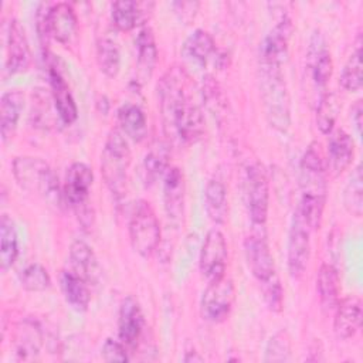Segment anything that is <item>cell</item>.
<instances>
[{"instance_id": "11", "label": "cell", "mask_w": 363, "mask_h": 363, "mask_svg": "<svg viewBox=\"0 0 363 363\" xmlns=\"http://www.w3.org/2000/svg\"><path fill=\"white\" fill-rule=\"evenodd\" d=\"M247 206L254 225H264L268 216V179L259 164H254L247 170L245 179Z\"/></svg>"}, {"instance_id": "20", "label": "cell", "mask_w": 363, "mask_h": 363, "mask_svg": "<svg viewBox=\"0 0 363 363\" xmlns=\"http://www.w3.org/2000/svg\"><path fill=\"white\" fill-rule=\"evenodd\" d=\"M69 264L71 271L85 279L88 284L98 281L101 268L95 252L82 240H75L69 247Z\"/></svg>"}, {"instance_id": "3", "label": "cell", "mask_w": 363, "mask_h": 363, "mask_svg": "<svg viewBox=\"0 0 363 363\" xmlns=\"http://www.w3.org/2000/svg\"><path fill=\"white\" fill-rule=\"evenodd\" d=\"M281 67L259 61V88L269 125L286 132L291 125V99Z\"/></svg>"}, {"instance_id": "41", "label": "cell", "mask_w": 363, "mask_h": 363, "mask_svg": "<svg viewBox=\"0 0 363 363\" xmlns=\"http://www.w3.org/2000/svg\"><path fill=\"white\" fill-rule=\"evenodd\" d=\"M50 9H51V6L41 4L38 7L37 16H35L37 33H38V37H40L43 44H47L50 37H51V33H50Z\"/></svg>"}, {"instance_id": "19", "label": "cell", "mask_w": 363, "mask_h": 363, "mask_svg": "<svg viewBox=\"0 0 363 363\" xmlns=\"http://www.w3.org/2000/svg\"><path fill=\"white\" fill-rule=\"evenodd\" d=\"M48 77H50L52 101H54L55 111H57L60 119L65 125H69V123L75 122V119L78 116V109H77V104H75V99H74V96L69 91L68 84L65 82L61 72L54 67L50 68Z\"/></svg>"}, {"instance_id": "21", "label": "cell", "mask_w": 363, "mask_h": 363, "mask_svg": "<svg viewBox=\"0 0 363 363\" xmlns=\"http://www.w3.org/2000/svg\"><path fill=\"white\" fill-rule=\"evenodd\" d=\"M78 23L68 3H57L50 9V33L61 44H69L77 34Z\"/></svg>"}, {"instance_id": "29", "label": "cell", "mask_w": 363, "mask_h": 363, "mask_svg": "<svg viewBox=\"0 0 363 363\" xmlns=\"http://www.w3.org/2000/svg\"><path fill=\"white\" fill-rule=\"evenodd\" d=\"M169 149L163 143H156L150 147L142 162V179L146 186L153 184L159 177L169 170Z\"/></svg>"}, {"instance_id": "38", "label": "cell", "mask_w": 363, "mask_h": 363, "mask_svg": "<svg viewBox=\"0 0 363 363\" xmlns=\"http://www.w3.org/2000/svg\"><path fill=\"white\" fill-rule=\"evenodd\" d=\"M291 357V337L286 330L274 333L265 347V362H286Z\"/></svg>"}, {"instance_id": "2", "label": "cell", "mask_w": 363, "mask_h": 363, "mask_svg": "<svg viewBox=\"0 0 363 363\" xmlns=\"http://www.w3.org/2000/svg\"><path fill=\"white\" fill-rule=\"evenodd\" d=\"M326 164L319 145L312 143L299 163L301 201L296 207L312 231L318 230L322 221L326 203Z\"/></svg>"}, {"instance_id": "5", "label": "cell", "mask_w": 363, "mask_h": 363, "mask_svg": "<svg viewBox=\"0 0 363 363\" xmlns=\"http://www.w3.org/2000/svg\"><path fill=\"white\" fill-rule=\"evenodd\" d=\"M130 166V149L126 138L118 129H112L105 140L101 155V172L106 187L115 197L126 191L128 170Z\"/></svg>"}, {"instance_id": "1", "label": "cell", "mask_w": 363, "mask_h": 363, "mask_svg": "<svg viewBox=\"0 0 363 363\" xmlns=\"http://www.w3.org/2000/svg\"><path fill=\"white\" fill-rule=\"evenodd\" d=\"M163 130L179 143H194L204 133V116L194 101L193 84L187 72L172 67L157 85Z\"/></svg>"}, {"instance_id": "15", "label": "cell", "mask_w": 363, "mask_h": 363, "mask_svg": "<svg viewBox=\"0 0 363 363\" xmlns=\"http://www.w3.org/2000/svg\"><path fill=\"white\" fill-rule=\"evenodd\" d=\"M186 183L183 172L179 167H169L163 176V204L167 218L179 224L184 216Z\"/></svg>"}, {"instance_id": "4", "label": "cell", "mask_w": 363, "mask_h": 363, "mask_svg": "<svg viewBox=\"0 0 363 363\" xmlns=\"http://www.w3.org/2000/svg\"><path fill=\"white\" fill-rule=\"evenodd\" d=\"M13 174L18 186L40 196L52 206L62 201V190L54 170L40 157L18 156L13 160Z\"/></svg>"}, {"instance_id": "26", "label": "cell", "mask_w": 363, "mask_h": 363, "mask_svg": "<svg viewBox=\"0 0 363 363\" xmlns=\"http://www.w3.org/2000/svg\"><path fill=\"white\" fill-rule=\"evenodd\" d=\"M61 289L65 301L78 312H84L88 309L91 301V292L88 288V282L69 271H62L60 277Z\"/></svg>"}, {"instance_id": "35", "label": "cell", "mask_w": 363, "mask_h": 363, "mask_svg": "<svg viewBox=\"0 0 363 363\" xmlns=\"http://www.w3.org/2000/svg\"><path fill=\"white\" fill-rule=\"evenodd\" d=\"M343 206L354 217H360L363 213V177L360 166L354 169L343 190Z\"/></svg>"}, {"instance_id": "6", "label": "cell", "mask_w": 363, "mask_h": 363, "mask_svg": "<svg viewBox=\"0 0 363 363\" xmlns=\"http://www.w3.org/2000/svg\"><path fill=\"white\" fill-rule=\"evenodd\" d=\"M129 238L132 248L143 258H149L160 242V225L152 206L139 200L129 218Z\"/></svg>"}, {"instance_id": "8", "label": "cell", "mask_w": 363, "mask_h": 363, "mask_svg": "<svg viewBox=\"0 0 363 363\" xmlns=\"http://www.w3.org/2000/svg\"><path fill=\"white\" fill-rule=\"evenodd\" d=\"M235 299V288L231 279L223 277L210 281L201 296V315L213 323L224 322L233 309Z\"/></svg>"}, {"instance_id": "34", "label": "cell", "mask_w": 363, "mask_h": 363, "mask_svg": "<svg viewBox=\"0 0 363 363\" xmlns=\"http://www.w3.org/2000/svg\"><path fill=\"white\" fill-rule=\"evenodd\" d=\"M339 111V99L333 92H325L319 98L316 105V125L322 133L329 135L333 130Z\"/></svg>"}, {"instance_id": "44", "label": "cell", "mask_w": 363, "mask_h": 363, "mask_svg": "<svg viewBox=\"0 0 363 363\" xmlns=\"http://www.w3.org/2000/svg\"><path fill=\"white\" fill-rule=\"evenodd\" d=\"M204 359L194 350H187L184 356V362H203Z\"/></svg>"}, {"instance_id": "12", "label": "cell", "mask_w": 363, "mask_h": 363, "mask_svg": "<svg viewBox=\"0 0 363 363\" xmlns=\"http://www.w3.org/2000/svg\"><path fill=\"white\" fill-rule=\"evenodd\" d=\"M92 182L94 173L88 164L81 162L72 163L65 173L62 184L64 200L75 210L86 206Z\"/></svg>"}, {"instance_id": "17", "label": "cell", "mask_w": 363, "mask_h": 363, "mask_svg": "<svg viewBox=\"0 0 363 363\" xmlns=\"http://www.w3.org/2000/svg\"><path fill=\"white\" fill-rule=\"evenodd\" d=\"M306 60H308V69L313 84L318 88H325L332 77L333 64H332V57L326 47V43L318 31H315L311 38Z\"/></svg>"}, {"instance_id": "30", "label": "cell", "mask_w": 363, "mask_h": 363, "mask_svg": "<svg viewBox=\"0 0 363 363\" xmlns=\"http://www.w3.org/2000/svg\"><path fill=\"white\" fill-rule=\"evenodd\" d=\"M18 255V240L13 220L3 214L0 220V268L6 272L16 262Z\"/></svg>"}, {"instance_id": "9", "label": "cell", "mask_w": 363, "mask_h": 363, "mask_svg": "<svg viewBox=\"0 0 363 363\" xmlns=\"http://www.w3.org/2000/svg\"><path fill=\"white\" fill-rule=\"evenodd\" d=\"M244 251L248 268L258 282H264L277 274L274 258L264 233V225H255V228L247 235L244 241Z\"/></svg>"}, {"instance_id": "22", "label": "cell", "mask_w": 363, "mask_h": 363, "mask_svg": "<svg viewBox=\"0 0 363 363\" xmlns=\"http://www.w3.org/2000/svg\"><path fill=\"white\" fill-rule=\"evenodd\" d=\"M43 346V332L40 326L26 319L20 322L14 333V347L16 353L23 360H33L38 356Z\"/></svg>"}, {"instance_id": "31", "label": "cell", "mask_w": 363, "mask_h": 363, "mask_svg": "<svg viewBox=\"0 0 363 363\" xmlns=\"http://www.w3.org/2000/svg\"><path fill=\"white\" fill-rule=\"evenodd\" d=\"M96 62L99 69L109 78L118 75L121 68V52L118 43L109 37L102 35L96 41Z\"/></svg>"}, {"instance_id": "23", "label": "cell", "mask_w": 363, "mask_h": 363, "mask_svg": "<svg viewBox=\"0 0 363 363\" xmlns=\"http://www.w3.org/2000/svg\"><path fill=\"white\" fill-rule=\"evenodd\" d=\"M136 67L140 79L146 81L152 77L157 62V47L155 34L150 27H143L136 37Z\"/></svg>"}, {"instance_id": "40", "label": "cell", "mask_w": 363, "mask_h": 363, "mask_svg": "<svg viewBox=\"0 0 363 363\" xmlns=\"http://www.w3.org/2000/svg\"><path fill=\"white\" fill-rule=\"evenodd\" d=\"M101 354L105 362H128L129 360L126 346L122 342L113 340L111 337H108L102 345Z\"/></svg>"}, {"instance_id": "42", "label": "cell", "mask_w": 363, "mask_h": 363, "mask_svg": "<svg viewBox=\"0 0 363 363\" xmlns=\"http://www.w3.org/2000/svg\"><path fill=\"white\" fill-rule=\"evenodd\" d=\"M199 3L197 1H174L173 7H174V13L179 16V18L182 21H184L186 24L194 18L197 10H199Z\"/></svg>"}, {"instance_id": "7", "label": "cell", "mask_w": 363, "mask_h": 363, "mask_svg": "<svg viewBox=\"0 0 363 363\" xmlns=\"http://www.w3.org/2000/svg\"><path fill=\"white\" fill-rule=\"evenodd\" d=\"M311 231L308 223L296 208L292 217L286 248L288 271L294 279H301L306 271L311 255Z\"/></svg>"}, {"instance_id": "27", "label": "cell", "mask_w": 363, "mask_h": 363, "mask_svg": "<svg viewBox=\"0 0 363 363\" xmlns=\"http://www.w3.org/2000/svg\"><path fill=\"white\" fill-rule=\"evenodd\" d=\"M204 207L208 218L216 224H224L228 214L227 189L223 182L211 179L204 189Z\"/></svg>"}, {"instance_id": "10", "label": "cell", "mask_w": 363, "mask_h": 363, "mask_svg": "<svg viewBox=\"0 0 363 363\" xmlns=\"http://www.w3.org/2000/svg\"><path fill=\"white\" fill-rule=\"evenodd\" d=\"M227 241L220 230H210L201 245L199 265L203 277L210 282L225 277L227 268Z\"/></svg>"}, {"instance_id": "16", "label": "cell", "mask_w": 363, "mask_h": 363, "mask_svg": "<svg viewBox=\"0 0 363 363\" xmlns=\"http://www.w3.org/2000/svg\"><path fill=\"white\" fill-rule=\"evenodd\" d=\"M326 172L333 177L342 174L352 163L354 155V143L349 133L343 129H336L329 133Z\"/></svg>"}, {"instance_id": "14", "label": "cell", "mask_w": 363, "mask_h": 363, "mask_svg": "<svg viewBox=\"0 0 363 363\" xmlns=\"http://www.w3.org/2000/svg\"><path fill=\"white\" fill-rule=\"evenodd\" d=\"M30 57V47L24 28L18 20L13 18L9 21L6 31V69L10 74L27 69Z\"/></svg>"}, {"instance_id": "36", "label": "cell", "mask_w": 363, "mask_h": 363, "mask_svg": "<svg viewBox=\"0 0 363 363\" xmlns=\"http://www.w3.org/2000/svg\"><path fill=\"white\" fill-rule=\"evenodd\" d=\"M111 17L115 27L121 31L132 30L139 17V6L130 0H119L115 1L111 7Z\"/></svg>"}, {"instance_id": "25", "label": "cell", "mask_w": 363, "mask_h": 363, "mask_svg": "<svg viewBox=\"0 0 363 363\" xmlns=\"http://www.w3.org/2000/svg\"><path fill=\"white\" fill-rule=\"evenodd\" d=\"M121 132L130 140L139 143L146 138L147 121L145 112L135 104H125L118 111Z\"/></svg>"}, {"instance_id": "28", "label": "cell", "mask_w": 363, "mask_h": 363, "mask_svg": "<svg viewBox=\"0 0 363 363\" xmlns=\"http://www.w3.org/2000/svg\"><path fill=\"white\" fill-rule=\"evenodd\" d=\"M316 289L325 311H333L339 302V275L332 264H322L316 277Z\"/></svg>"}, {"instance_id": "24", "label": "cell", "mask_w": 363, "mask_h": 363, "mask_svg": "<svg viewBox=\"0 0 363 363\" xmlns=\"http://www.w3.org/2000/svg\"><path fill=\"white\" fill-rule=\"evenodd\" d=\"M24 106L23 94L18 91H9L0 99V132L6 142L14 133L21 111Z\"/></svg>"}, {"instance_id": "18", "label": "cell", "mask_w": 363, "mask_h": 363, "mask_svg": "<svg viewBox=\"0 0 363 363\" xmlns=\"http://www.w3.org/2000/svg\"><path fill=\"white\" fill-rule=\"evenodd\" d=\"M333 319V330L339 339H350L360 329L362 302L356 296H347L337 302Z\"/></svg>"}, {"instance_id": "33", "label": "cell", "mask_w": 363, "mask_h": 363, "mask_svg": "<svg viewBox=\"0 0 363 363\" xmlns=\"http://www.w3.org/2000/svg\"><path fill=\"white\" fill-rule=\"evenodd\" d=\"M363 75H362V40L360 35L357 38L354 51L350 54L349 60L346 61L342 75H340V84L342 86L349 92H356L362 88Z\"/></svg>"}, {"instance_id": "37", "label": "cell", "mask_w": 363, "mask_h": 363, "mask_svg": "<svg viewBox=\"0 0 363 363\" xmlns=\"http://www.w3.org/2000/svg\"><path fill=\"white\" fill-rule=\"evenodd\" d=\"M20 284L26 291L43 292L51 286V277L41 264L33 262L21 271Z\"/></svg>"}, {"instance_id": "39", "label": "cell", "mask_w": 363, "mask_h": 363, "mask_svg": "<svg viewBox=\"0 0 363 363\" xmlns=\"http://www.w3.org/2000/svg\"><path fill=\"white\" fill-rule=\"evenodd\" d=\"M259 285H261V291H262V296L267 308L275 313L281 312L284 306V289L278 275L277 274L272 275L269 279L259 282Z\"/></svg>"}, {"instance_id": "13", "label": "cell", "mask_w": 363, "mask_h": 363, "mask_svg": "<svg viewBox=\"0 0 363 363\" xmlns=\"http://www.w3.org/2000/svg\"><path fill=\"white\" fill-rule=\"evenodd\" d=\"M143 329L145 319L139 302L133 296H126L119 306L118 332L121 342L129 349H136Z\"/></svg>"}, {"instance_id": "43", "label": "cell", "mask_w": 363, "mask_h": 363, "mask_svg": "<svg viewBox=\"0 0 363 363\" xmlns=\"http://www.w3.org/2000/svg\"><path fill=\"white\" fill-rule=\"evenodd\" d=\"M362 116H363V105H362V101H356L354 105L352 106V122L357 130V133L360 135L362 133Z\"/></svg>"}, {"instance_id": "32", "label": "cell", "mask_w": 363, "mask_h": 363, "mask_svg": "<svg viewBox=\"0 0 363 363\" xmlns=\"http://www.w3.org/2000/svg\"><path fill=\"white\" fill-rule=\"evenodd\" d=\"M184 50L194 61L206 64L216 52V43L206 30L197 28L186 40Z\"/></svg>"}]
</instances>
